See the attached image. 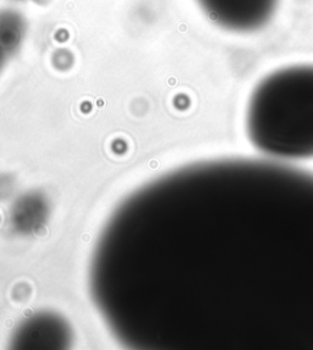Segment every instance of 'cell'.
Listing matches in <instances>:
<instances>
[{
  "label": "cell",
  "mask_w": 313,
  "mask_h": 350,
  "mask_svg": "<svg viewBox=\"0 0 313 350\" xmlns=\"http://www.w3.org/2000/svg\"><path fill=\"white\" fill-rule=\"evenodd\" d=\"M88 286L133 349H313V174L224 158L146 183L105 222Z\"/></svg>",
  "instance_id": "obj_1"
},
{
  "label": "cell",
  "mask_w": 313,
  "mask_h": 350,
  "mask_svg": "<svg viewBox=\"0 0 313 350\" xmlns=\"http://www.w3.org/2000/svg\"><path fill=\"white\" fill-rule=\"evenodd\" d=\"M245 128L257 151L278 161L313 158V64L280 68L249 96Z\"/></svg>",
  "instance_id": "obj_2"
},
{
  "label": "cell",
  "mask_w": 313,
  "mask_h": 350,
  "mask_svg": "<svg viewBox=\"0 0 313 350\" xmlns=\"http://www.w3.org/2000/svg\"><path fill=\"white\" fill-rule=\"evenodd\" d=\"M204 14L221 29L251 33L272 20L279 0H198Z\"/></svg>",
  "instance_id": "obj_3"
},
{
  "label": "cell",
  "mask_w": 313,
  "mask_h": 350,
  "mask_svg": "<svg viewBox=\"0 0 313 350\" xmlns=\"http://www.w3.org/2000/svg\"><path fill=\"white\" fill-rule=\"evenodd\" d=\"M69 331L64 322L53 316H40L26 322L14 345L20 348H57L68 345Z\"/></svg>",
  "instance_id": "obj_4"
},
{
  "label": "cell",
  "mask_w": 313,
  "mask_h": 350,
  "mask_svg": "<svg viewBox=\"0 0 313 350\" xmlns=\"http://www.w3.org/2000/svg\"><path fill=\"white\" fill-rule=\"evenodd\" d=\"M26 25L23 15L14 10L0 12V46L12 55L23 44Z\"/></svg>",
  "instance_id": "obj_5"
},
{
  "label": "cell",
  "mask_w": 313,
  "mask_h": 350,
  "mask_svg": "<svg viewBox=\"0 0 313 350\" xmlns=\"http://www.w3.org/2000/svg\"><path fill=\"white\" fill-rule=\"evenodd\" d=\"M9 57H12V55H10L9 53L6 52L4 48L0 46V71H1V69H3V68H4V65H5L6 60H8V58H9Z\"/></svg>",
  "instance_id": "obj_6"
}]
</instances>
